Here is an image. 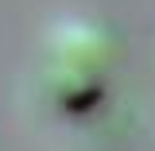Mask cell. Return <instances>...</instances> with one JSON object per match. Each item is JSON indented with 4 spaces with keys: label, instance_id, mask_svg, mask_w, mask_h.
I'll use <instances>...</instances> for the list:
<instances>
[{
    "label": "cell",
    "instance_id": "1",
    "mask_svg": "<svg viewBox=\"0 0 155 151\" xmlns=\"http://www.w3.org/2000/svg\"><path fill=\"white\" fill-rule=\"evenodd\" d=\"M43 93L54 101L62 113H85L93 109L101 93H105V81L97 77L93 66H81L70 58H54L43 74Z\"/></svg>",
    "mask_w": 155,
    "mask_h": 151
},
{
    "label": "cell",
    "instance_id": "2",
    "mask_svg": "<svg viewBox=\"0 0 155 151\" xmlns=\"http://www.w3.org/2000/svg\"><path fill=\"white\" fill-rule=\"evenodd\" d=\"M113 54V43L109 35L93 27V23H66L54 31V58H70L81 66H97L101 58Z\"/></svg>",
    "mask_w": 155,
    "mask_h": 151
}]
</instances>
